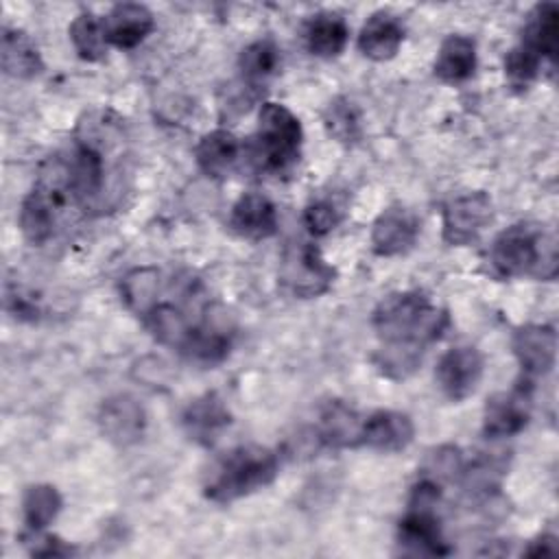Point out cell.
Here are the masks:
<instances>
[{"instance_id":"1","label":"cell","mask_w":559,"mask_h":559,"mask_svg":"<svg viewBox=\"0 0 559 559\" xmlns=\"http://www.w3.org/2000/svg\"><path fill=\"white\" fill-rule=\"evenodd\" d=\"M450 317L417 290L384 297L371 317V325L382 345L421 349L441 338Z\"/></svg>"},{"instance_id":"2","label":"cell","mask_w":559,"mask_h":559,"mask_svg":"<svg viewBox=\"0 0 559 559\" xmlns=\"http://www.w3.org/2000/svg\"><path fill=\"white\" fill-rule=\"evenodd\" d=\"M489 262L500 277L555 280L557 238L544 225L515 223L491 240Z\"/></svg>"},{"instance_id":"3","label":"cell","mask_w":559,"mask_h":559,"mask_svg":"<svg viewBox=\"0 0 559 559\" xmlns=\"http://www.w3.org/2000/svg\"><path fill=\"white\" fill-rule=\"evenodd\" d=\"M277 472L280 459L273 450L262 445H240L227 452L210 469L203 491L212 502L229 504L271 485Z\"/></svg>"},{"instance_id":"4","label":"cell","mask_w":559,"mask_h":559,"mask_svg":"<svg viewBox=\"0 0 559 559\" xmlns=\"http://www.w3.org/2000/svg\"><path fill=\"white\" fill-rule=\"evenodd\" d=\"M251 157L266 173H286L301 153V122L282 103H264L258 111V129Z\"/></svg>"},{"instance_id":"5","label":"cell","mask_w":559,"mask_h":559,"mask_svg":"<svg viewBox=\"0 0 559 559\" xmlns=\"http://www.w3.org/2000/svg\"><path fill=\"white\" fill-rule=\"evenodd\" d=\"M336 271L310 242H293L280 262V284L297 299H312L332 288Z\"/></svg>"},{"instance_id":"6","label":"cell","mask_w":559,"mask_h":559,"mask_svg":"<svg viewBox=\"0 0 559 559\" xmlns=\"http://www.w3.org/2000/svg\"><path fill=\"white\" fill-rule=\"evenodd\" d=\"M493 221V203L487 192H465L443 205V242L452 247L472 245Z\"/></svg>"},{"instance_id":"7","label":"cell","mask_w":559,"mask_h":559,"mask_svg":"<svg viewBox=\"0 0 559 559\" xmlns=\"http://www.w3.org/2000/svg\"><path fill=\"white\" fill-rule=\"evenodd\" d=\"M485 371L483 354L472 345L448 349L435 369V380L441 393L452 402L467 400L480 384Z\"/></svg>"},{"instance_id":"8","label":"cell","mask_w":559,"mask_h":559,"mask_svg":"<svg viewBox=\"0 0 559 559\" xmlns=\"http://www.w3.org/2000/svg\"><path fill=\"white\" fill-rule=\"evenodd\" d=\"M397 546L402 555L411 557H439L450 552L435 507H406L397 524Z\"/></svg>"},{"instance_id":"9","label":"cell","mask_w":559,"mask_h":559,"mask_svg":"<svg viewBox=\"0 0 559 559\" xmlns=\"http://www.w3.org/2000/svg\"><path fill=\"white\" fill-rule=\"evenodd\" d=\"M531 382H522L511 391L491 395L483 411V432L487 439L513 437L528 424L531 417Z\"/></svg>"},{"instance_id":"10","label":"cell","mask_w":559,"mask_h":559,"mask_svg":"<svg viewBox=\"0 0 559 559\" xmlns=\"http://www.w3.org/2000/svg\"><path fill=\"white\" fill-rule=\"evenodd\" d=\"M66 179L72 201L87 205L100 199L105 186V159L94 140H79L70 159H66Z\"/></svg>"},{"instance_id":"11","label":"cell","mask_w":559,"mask_h":559,"mask_svg":"<svg viewBox=\"0 0 559 559\" xmlns=\"http://www.w3.org/2000/svg\"><path fill=\"white\" fill-rule=\"evenodd\" d=\"M98 428L103 432V437L120 448H127L135 441H140V437L144 435V426H146V415L142 404L127 395H111L107 397L100 408H98Z\"/></svg>"},{"instance_id":"12","label":"cell","mask_w":559,"mask_h":559,"mask_svg":"<svg viewBox=\"0 0 559 559\" xmlns=\"http://www.w3.org/2000/svg\"><path fill=\"white\" fill-rule=\"evenodd\" d=\"M513 354L522 373L531 378H539L552 371L557 360V332L550 325L528 323L522 325L513 334Z\"/></svg>"},{"instance_id":"13","label":"cell","mask_w":559,"mask_h":559,"mask_svg":"<svg viewBox=\"0 0 559 559\" xmlns=\"http://www.w3.org/2000/svg\"><path fill=\"white\" fill-rule=\"evenodd\" d=\"M419 216L404 205H391L382 210L371 227L373 251L382 258L408 251L419 236Z\"/></svg>"},{"instance_id":"14","label":"cell","mask_w":559,"mask_h":559,"mask_svg":"<svg viewBox=\"0 0 559 559\" xmlns=\"http://www.w3.org/2000/svg\"><path fill=\"white\" fill-rule=\"evenodd\" d=\"M415 437L413 419L400 411H376L362 421L360 445L378 452H402Z\"/></svg>"},{"instance_id":"15","label":"cell","mask_w":559,"mask_h":559,"mask_svg":"<svg viewBox=\"0 0 559 559\" xmlns=\"http://www.w3.org/2000/svg\"><path fill=\"white\" fill-rule=\"evenodd\" d=\"M61 201H63L61 194L39 183L22 199L17 221H20L22 236L31 245H44L46 240L52 238L55 223H57V207Z\"/></svg>"},{"instance_id":"16","label":"cell","mask_w":559,"mask_h":559,"mask_svg":"<svg viewBox=\"0 0 559 559\" xmlns=\"http://www.w3.org/2000/svg\"><path fill=\"white\" fill-rule=\"evenodd\" d=\"M103 28L109 46L129 50L151 35V31L155 28V20L144 4L124 2V4H116L103 17Z\"/></svg>"},{"instance_id":"17","label":"cell","mask_w":559,"mask_h":559,"mask_svg":"<svg viewBox=\"0 0 559 559\" xmlns=\"http://www.w3.org/2000/svg\"><path fill=\"white\" fill-rule=\"evenodd\" d=\"M229 225L242 238L264 240L277 231V210L269 197L245 192L231 207Z\"/></svg>"},{"instance_id":"18","label":"cell","mask_w":559,"mask_h":559,"mask_svg":"<svg viewBox=\"0 0 559 559\" xmlns=\"http://www.w3.org/2000/svg\"><path fill=\"white\" fill-rule=\"evenodd\" d=\"M181 424L190 439L203 445H210L231 424V415L225 402L216 393H203L201 397L192 400L186 406L181 415Z\"/></svg>"},{"instance_id":"19","label":"cell","mask_w":559,"mask_h":559,"mask_svg":"<svg viewBox=\"0 0 559 559\" xmlns=\"http://www.w3.org/2000/svg\"><path fill=\"white\" fill-rule=\"evenodd\" d=\"M362 421L365 417H360L352 406L341 400H330L319 413L314 435L330 448H358Z\"/></svg>"},{"instance_id":"20","label":"cell","mask_w":559,"mask_h":559,"mask_svg":"<svg viewBox=\"0 0 559 559\" xmlns=\"http://www.w3.org/2000/svg\"><path fill=\"white\" fill-rule=\"evenodd\" d=\"M402 41H404V26L400 17L389 11L371 13L358 33V50L373 61L393 59Z\"/></svg>"},{"instance_id":"21","label":"cell","mask_w":559,"mask_h":559,"mask_svg":"<svg viewBox=\"0 0 559 559\" xmlns=\"http://www.w3.org/2000/svg\"><path fill=\"white\" fill-rule=\"evenodd\" d=\"M240 153H242L240 140L227 129H214L205 133L194 148L199 168L214 179L227 177L236 168Z\"/></svg>"},{"instance_id":"22","label":"cell","mask_w":559,"mask_h":559,"mask_svg":"<svg viewBox=\"0 0 559 559\" xmlns=\"http://www.w3.org/2000/svg\"><path fill=\"white\" fill-rule=\"evenodd\" d=\"M476 70V44L465 35H448L432 63V72L443 83L456 85L467 81Z\"/></svg>"},{"instance_id":"23","label":"cell","mask_w":559,"mask_h":559,"mask_svg":"<svg viewBox=\"0 0 559 559\" xmlns=\"http://www.w3.org/2000/svg\"><path fill=\"white\" fill-rule=\"evenodd\" d=\"M526 48H531L535 55L548 59L555 63L557 48H559V9L552 2L537 4L524 24L522 41Z\"/></svg>"},{"instance_id":"24","label":"cell","mask_w":559,"mask_h":559,"mask_svg":"<svg viewBox=\"0 0 559 559\" xmlns=\"http://www.w3.org/2000/svg\"><path fill=\"white\" fill-rule=\"evenodd\" d=\"M0 59L4 74L15 79H33L44 70V61L35 41L20 28H2Z\"/></svg>"},{"instance_id":"25","label":"cell","mask_w":559,"mask_h":559,"mask_svg":"<svg viewBox=\"0 0 559 559\" xmlns=\"http://www.w3.org/2000/svg\"><path fill=\"white\" fill-rule=\"evenodd\" d=\"M306 48L310 55L321 59L338 57L349 39V28L338 13H317L304 31Z\"/></svg>"},{"instance_id":"26","label":"cell","mask_w":559,"mask_h":559,"mask_svg":"<svg viewBox=\"0 0 559 559\" xmlns=\"http://www.w3.org/2000/svg\"><path fill=\"white\" fill-rule=\"evenodd\" d=\"M144 325L153 334V338L166 347L181 352L194 325L188 321L186 312L168 301H157L144 317Z\"/></svg>"},{"instance_id":"27","label":"cell","mask_w":559,"mask_h":559,"mask_svg":"<svg viewBox=\"0 0 559 559\" xmlns=\"http://www.w3.org/2000/svg\"><path fill=\"white\" fill-rule=\"evenodd\" d=\"M280 66H282V55L273 39H258L249 44L238 59L242 81L249 87L266 85L277 74Z\"/></svg>"},{"instance_id":"28","label":"cell","mask_w":559,"mask_h":559,"mask_svg":"<svg viewBox=\"0 0 559 559\" xmlns=\"http://www.w3.org/2000/svg\"><path fill=\"white\" fill-rule=\"evenodd\" d=\"M120 295L124 306L144 317L159 299V271L155 266H138L120 280Z\"/></svg>"},{"instance_id":"29","label":"cell","mask_w":559,"mask_h":559,"mask_svg":"<svg viewBox=\"0 0 559 559\" xmlns=\"http://www.w3.org/2000/svg\"><path fill=\"white\" fill-rule=\"evenodd\" d=\"M229 347H231V341L227 330L212 323H203V325H194L192 334L188 336L179 354L199 365H218L221 360L227 358Z\"/></svg>"},{"instance_id":"30","label":"cell","mask_w":559,"mask_h":559,"mask_svg":"<svg viewBox=\"0 0 559 559\" xmlns=\"http://www.w3.org/2000/svg\"><path fill=\"white\" fill-rule=\"evenodd\" d=\"M61 496L57 491V487L46 485V483H37L24 489L22 496V515H24V524L28 528V533H37L44 531L46 526H50L55 522V518L61 511Z\"/></svg>"},{"instance_id":"31","label":"cell","mask_w":559,"mask_h":559,"mask_svg":"<svg viewBox=\"0 0 559 559\" xmlns=\"http://www.w3.org/2000/svg\"><path fill=\"white\" fill-rule=\"evenodd\" d=\"M70 41L76 50V55L83 61H100L107 55V39L103 20H98L94 13L83 11L79 13L70 24Z\"/></svg>"},{"instance_id":"32","label":"cell","mask_w":559,"mask_h":559,"mask_svg":"<svg viewBox=\"0 0 559 559\" xmlns=\"http://www.w3.org/2000/svg\"><path fill=\"white\" fill-rule=\"evenodd\" d=\"M328 133L343 144H354L360 138V114L356 105L343 96L334 98L323 114Z\"/></svg>"},{"instance_id":"33","label":"cell","mask_w":559,"mask_h":559,"mask_svg":"<svg viewBox=\"0 0 559 559\" xmlns=\"http://www.w3.org/2000/svg\"><path fill=\"white\" fill-rule=\"evenodd\" d=\"M542 68V57L535 55L524 44L513 46L504 57V74L511 87L526 90L537 76Z\"/></svg>"},{"instance_id":"34","label":"cell","mask_w":559,"mask_h":559,"mask_svg":"<svg viewBox=\"0 0 559 559\" xmlns=\"http://www.w3.org/2000/svg\"><path fill=\"white\" fill-rule=\"evenodd\" d=\"M421 349L382 345L380 352L373 356V362L386 378L404 380L421 365Z\"/></svg>"},{"instance_id":"35","label":"cell","mask_w":559,"mask_h":559,"mask_svg":"<svg viewBox=\"0 0 559 559\" xmlns=\"http://www.w3.org/2000/svg\"><path fill=\"white\" fill-rule=\"evenodd\" d=\"M343 218V210L332 199H317L304 210V223L310 234L325 236Z\"/></svg>"},{"instance_id":"36","label":"cell","mask_w":559,"mask_h":559,"mask_svg":"<svg viewBox=\"0 0 559 559\" xmlns=\"http://www.w3.org/2000/svg\"><path fill=\"white\" fill-rule=\"evenodd\" d=\"M28 542V552L35 557H66L72 555V548L68 544H63L59 537L55 535H41V531L31 533Z\"/></svg>"},{"instance_id":"37","label":"cell","mask_w":559,"mask_h":559,"mask_svg":"<svg viewBox=\"0 0 559 559\" xmlns=\"http://www.w3.org/2000/svg\"><path fill=\"white\" fill-rule=\"evenodd\" d=\"M557 552V542L552 535H542L539 539L531 542V548L526 555H555Z\"/></svg>"}]
</instances>
